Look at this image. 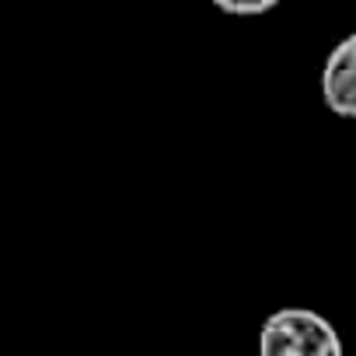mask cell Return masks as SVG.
Masks as SVG:
<instances>
[{"label": "cell", "mask_w": 356, "mask_h": 356, "mask_svg": "<svg viewBox=\"0 0 356 356\" xmlns=\"http://www.w3.org/2000/svg\"><path fill=\"white\" fill-rule=\"evenodd\" d=\"M210 4L234 18H255V15H269L280 0H210Z\"/></svg>", "instance_id": "obj_3"}, {"label": "cell", "mask_w": 356, "mask_h": 356, "mask_svg": "<svg viewBox=\"0 0 356 356\" xmlns=\"http://www.w3.org/2000/svg\"><path fill=\"white\" fill-rule=\"evenodd\" d=\"M259 356H346L328 318L307 307H280L262 321Z\"/></svg>", "instance_id": "obj_1"}, {"label": "cell", "mask_w": 356, "mask_h": 356, "mask_svg": "<svg viewBox=\"0 0 356 356\" xmlns=\"http://www.w3.org/2000/svg\"><path fill=\"white\" fill-rule=\"evenodd\" d=\"M321 102L342 119H356V32L346 35L321 67Z\"/></svg>", "instance_id": "obj_2"}]
</instances>
